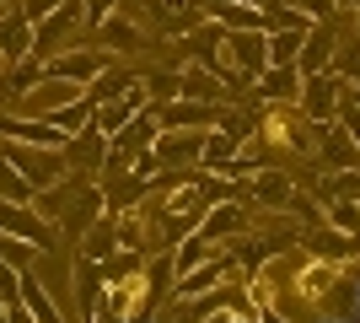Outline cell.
Returning a JSON list of instances; mask_svg holds the SVG:
<instances>
[{"instance_id":"obj_23","label":"cell","mask_w":360,"mask_h":323,"mask_svg":"<svg viewBox=\"0 0 360 323\" xmlns=\"http://www.w3.org/2000/svg\"><path fill=\"white\" fill-rule=\"evenodd\" d=\"M328 70H339L349 87L360 81V32H339V38H333V60H328Z\"/></svg>"},{"instance_id":"obj_11","label":"cell","mask_w":360,"mask_h":323,"mask_svg":"<svg viewBox=\"0 0 360 323\" xmlns=\"http://www.w3.org/2000/svg\"><path fill=\"white\" fill-rule=\"evenodd\" d=\"M199 232L210 237V243H231L237 232H248V200H221L210 210L199 215Z\"/></svg>"},{"instance_id":"obj_6","label":"cell","mask_w":360,"mask_h":323,"mask_svg":"<svg viewBox=\"0 0 360 323\" xmlns=\"http://www.w3.org/2000/svg\"><path fill=\"white\" fill-rule=\"evenodd\" d=\"M103 65H108V49H60V54H49V60H44V70L86 92V87H91V76H97Z\"/></svg>"},{"instance_id":"obj_5","label":"cell","mask_w":360,"mask_h":323,"mask_svg":"<svg viewBox=\"0 0 360 323\" xmlns=\"http://www.w3.org/2000/svg\"><path fill=\"white\" fill-rule=\"evenodd\" d=\"M146 108L156 113L162 129H215V119H221V103H199V97H167V103L150 97Z\"/></svg>"},{"instance_id":"obj_22","label":"cell","mask_w":360,"mask_h":323,"mask_svg":"<svg viewBox=\"0 0 360 323\" xmlns=\"http://www.w3.org/2000/svg\"><path fill=\"white\" fill-rule=\"evenodd\" d=\"M0 70H6V76H0V81H6V92H11V97L32 92V87H38V81L49 76V70H44V60H38V54H27V60H16V65H0Z\"/></svg>"},{"instance_id":"obj_27","label":"cell","mask_w":360,"mask_h":323,"mask_svg":"<svg viewBox=\"0 0 360 323\" xmlns=\"http://www.w3.org/2000/svg\"><path fill=\"white\" fill-rule=\"evenodd\" d=\"M32 194H38V189H32L27 178H22L6 156H0V200H32Z\"/></svg>"},{"instance_id":"obj_17","label":"cell","mask_w":360,"mask_h":323,"mask_svg":"<svg viewBox=\"0 0 360 323\" xmlns=\"http://www.w3.org/2000/svg\"><path fill=\"white\" fill-rule=\"evenodd\" d=\"M70 280H75V302H81V312L91 318L97 296L108 291V275H103V264H97V259H86V253H75V264H70Z\"/></svg>"},{"instance_id":"obj_21","label":"cell","mask_w":360,"mask_h":323,"mask_svg":"<svg viewBox=\"0 0 360 323\" xmlns=\"http://www.w3.org/2000/svg\"><path fill=\"white\" fill-rule=\"evenodd\" d=\"M355 194H360V189H355ZM355 194H328V200H323L328 227L345 232V237H360V200H355Z\"/></svg>"},{"instance_id":"obj_29","label":"cell","mask_w":360,"mask_h":323,"mask_svg":"<svg viewBox=\"0 0 360 323\" xmlns=\"http://www.w3.org/2000/svg\"><path fill=\"white\" fill-rule=\"evenodd\" d=\"M54 6H60V0H16V11L27 16V22H44V16L54 11Z\"/></svg>"},{"instance_id":"obj_32","label":"cell","mask_w":360,"mask_h":323,"mask_svg":"<svg viewBox=\"0 0 360 323\" xmlns=\"http://www.w3.org/2000/svg\"><path fill=\"white\" fill-rule=\"evenodd\" d=\"M333 6H339V11H355V6H360V0H333Z\"/></svg>"},{"instance_id":"obj_31","label":"cell","mask_w":360,"mask_h":323,"mask_svg":"<svg viewBox=\"0 0 360 323\" xmlns=\"http://www.w3.org/2000/svg\"><path fill=\"white\" fill-rule=\"evenodd\" d=\"M108 11H119V0H86V27H97Z\"/></svg>"},{"instance_id":"obj_33","label":"cell","mask_w":360,"mask_h":323,"mask_svg":"<svg viewBox=\"0 0 360 323\" xmlns=\"http://www.w3.org/2000/svg\"><path fill=\"white\" fill-rule=\"evenodd\" d=\"M355 11H360V6H355ZM355 32H360V27H355Z\"/></svg>"},{"instance_id":"obj_35","label":"cell","mask_w":360,"mask_h":323,"mask_svg":"<svg viewBox=\"0 0 360 323\" xmlns=\"http://www.w3.org/2000/svg\"><path fill=\"white\" fill-rule=\"evenodd\" d=\"M355 312H360V308H355Z\"/></svg>"},{"instance_id":"obj_20","label":"cell","mask_w":360,"mask_h":323,"mask_svg":"<svg viewBox=\"0 0 360 323\" xmlns=\"http://www.w3.org/2000/svg\"><path fill=\"white\" fill-rule=\"evenodd\" d=\"M91 113H97V103H91L86 92H75V97H65L60 108H49L44 119H49V124H60L65 135H75V129H86V124H91Z\"/></svg>"},{"instance_id":"obj_9","label":"cell","mask_w":360,"mask_h":323,"mask_svg":"<svg viewBox=\"0 0 360 323\" xmlns=\"http://www.w3.org/2000/svg\"><path fill=\"white\" fill-rule=\"evenodd\" d=\"M226 275H231V253L226 248H215L210 259H199L194 270H183L178 280H172V296H199V291H210V286H226Z\"/></svg>"},{"instance_id":"obj_30","label":"cell","mask_w":360,"mask_h":323,"mask_svg":"<svg viewBox=\"0 0 360 323\" xmlns=\"http://www.w3.org/2000/svg\"><path fill=\"white\" fill-rule=\"evenodd\" d=\"M301 11L312 16V22H333V11H339V6H333V0H301Z\"/></svg>"},{"instance_id":"obj_18","label":"cell","mask_w":360,"mask_h":323,"mask_svg":"<svg viewBox=\"0 0 360 323\" xmlns=\"http://www.w3.org/2000/svg\"><path fill=\"white\" fill-rule=\"evenodd\" d=\"M248 194H253L258 205H269V210H290V194H296V184H290L285 172L258 167L253 178H248Z\"/></svg>"},{"instance_id":"obj_13","label":"cell","mask_w":360,"mask_h":323,"mask_svg":"<svg viewBox=\"0 0 360 323\" xmlns=\"http://www.w3.org/2000/svg\"><path fill=\"white\" fill-rule=\"evenodd\" d=\"M97 44H103L108 54H135V49H146V32H140V22H135V16L108 11L103 22H97Z\"/></svg>"},{"instance_id":"obj_25","label":"cell","mask_w":360,"mask_h":323,"mask_svg":"<svg viewBox=\"0 0 360 323\" xmlns=\"http://www.w3.org/2000/svg\"><path fill=\"white\" fill-rule=\"evenodd\" d=\"M312 32V27H307ZM301 27H274L269 32V65H296V54H301V38H307Z\"/></svg>"},{"instance_id":"obj_24","label":"cell","mask_w":360,"mask_h":323,"mask_svg":"<svg viewBox=\"0 0 360 323\" xmlns=\"http://www.w3.org/2000/svg\"><path fill=\"white\" fill-rule=\"evenodd\" d=\"M22 302H27L32 323H60V318H65V312L49 302V291L38 286V275H27V270H22Z\"/></svg>"},{"instance_id":"obj_19","label":"cell","mask_w":360,"mask_h":323,"mask_svg":"<svg viewBox=\"0 0 360 323\" xmlns=\"http://www.w3.org/2000/svg\"><path fill=\"white\" fill-rule=\"evenodd\" d=\"M135 76H140V70H129V65H113V60H108L103 70L91 76L86 97H91V103H108V97H124V92H129V81H135Z\"/></svg>"},{"instance_id":"obj_12","label":"cell","mask_w":360,"mask_h":323,"mask_svg":"<svg viewBox=\"0 0 360 323\" xmlns=\"http://www.w3.org/2000/svg\"><path fill=\"white\" fill-rule=\"evenodd\" d=\"M301 92V70L296 65H264L253 76V97L258 103H296Z\"/></svg>"},{"instance_id":"obj_34","label":"cell","mask_w":360,"mask_h":323,"mask_svg":"<svg viewBox=\"0 0 360 323\" xmlns=\"http://www.w3.org/2000/svg\"><path fill=\"white\" fill-rule=\"evenodd\" d=\"M355 200H360V194H355Z\"/></svg>"},{"instance_id":"obj_8","label":"cell","mask_w":360,"mask_h":323,"mask_svg":"<svg viewBox=\"0 0 360 323\" xmlns=\"http://www.w3.org/2000/svg\"><path fill=\"white\" fill-rule=\"evenodd\" d=\"M317 156H323V167H328V172H349V167H360V146H355V135H349L339 119L317 124Z\"/></svg>"},{"instance_id":"obj_3","label":"cell","mask_w":360,"mask_h":323,"mask_svg":"<svg viewBox=\"0 0 360 323\" xmlns=\"http://www.w3.org/2000/svg\"><path fill=\"white\" fill-rule=\"evenodd\" d=\"M215 65H237L242 76L253 81L264 65H269V32L258 27H226L221 32V54H215Z\"/></svg>"},{"instance_id":"obj_2","label":"cell","mask_w":360,"mask_h":323,"mask_svg":"<svg viewBox=\"0 0 360 323\" xmlns=\"http://www.w3.org/2000/svg\"><path fill=\"white\" fill-rule=\"evenodd\" d=\"M349 97V81L339 70H312V76H301V92H296V108L307 113V124H328L333 108Z\"/></svg>"},{"instance_id":"obj_4","label":"cell","mask_w":360,"mask_h":323,"mask_svg":"<svg viewBox=\"0 0 360 323\" xmlns=\"http://www.w3.org/2000/svg\"><path fill=\"white\" fill-rule=\"evenodd\" d=\"M81 22H86V0H60V6H54L44 22H32V54H38V60L60 54Z\"/></svg>"},{"instance_id":"obj_10","label":"cell","mask_w":360,"mask_h":323,"mask_svg":"<svg viewBox=\"0 0 360 323\" xmlns=\"http://www.w3.org/2000/svg\"><path fill=\"white\" fill-rule=\"evenodd\" d=\"M199 146H205V129H156V140H150L162 167H194Z\"/></svg>"},{"instance_id":"obj_14","label":"cell","mask_w":360,"mask_h":323,"mask_svg":"<svg viewBox=\"0 0 360 323\" xmlns=\"http://www.w3.org/2000/svg\"><path fill=\"white\" fill-rule=\"evenodd\" d=\"M32 54V22L16 6H6L0 11V65H16Z\"/></svg>"},{"instance_id":"obj_15","label":"cell","mask_w":360,"mask_h":323,"mask_svg":"<svg viewBox=\"0 0 360 323\" xmlns=\"http://www.w3.org/2000/svg\"><path fill=\"white\" fill-rule=\"evenodd\" d=\"M178 97H199V103H231V87H226L221 76H215L210 65H183L178 76Z\"/></svg>"},{"instance_id":"obj_28","label":"cell","mask_w":360,"mask_h":323,"mask_svg":"<svg viewBox=\"0 0 360 323\" xmlns=\"http://www.w3.org/2000/svg\"><path fill=\"white\" fill-rule=\"evenodd\" d=\"M333 119H339V124H345V129H349V135H355V146H360V103H355V97H345V103H339V108H333Z\"/></svg>"},{"instance_id":"obj_26","label":"cell","mask_w":360,"mask_h":323,"mask_svg":"<svg viewBox=\"0 0 360 323\" xmlns=\"http://www.w3.org/2000/svg\"><path fill=\"white\" fill-rule=\"evenodd\" d=\"M178 76H183L178 65H172V70H167V65H162V70H140V81H146V92L156 97V103H167V97H178Z\"/></svg>"},{"instance_id":"obj_16","label":"cell","mask_w":360,"mask_h":323,"mask_svg":"<svg viewBox=\"0 0 360 323\" xmlns=\"http://www.w3.org/2000/svg\"><path fill=\"white\" fill-rule=\"evenodd\" d=\"M333 38H339V32H333L328 22H312V32L301 38V54H296V70H301V76L328 70V60H333Z\"/></svg>"},{"instance_id":"obj_7","label":"cell","mask_w":360,"mask_h":323,"mask_svg":"<svg viewBox=\"0 0 360 323\" xmlns=\"http://www.w3.org/2000/svg\"><path fill=\"white\" fill-rule=\"evenodd\" d=\"M108 162V135L97 129V124H86V129H75L70 140H65V172H86V178H97Z\"/></svg>"},{"instance_id":"obj_1","label":"cell","mask_w":360,"mask_h":323,"mask_svg":"<svg viewBox=\"0 0 360 323\" xmlns=\"http://www.w3.org/2000/svg\"><path fill=\"white\" fill-rule=\"evenodd\" d=\"M0 156H6L32 189H49L54 178H65V151H49V146H27V140H6L0 135Z\"/></svg>"}]
</instances>
